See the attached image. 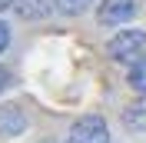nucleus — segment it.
Returning a JSON list of instances; mask_svg holds the SVG:
<instances>
[{"label": "nucleus", "instance_id": "nucleus-7", "mask_svg": "<svg viewBox=\"0 0 146 143\" xmlns=\"http://www.w3.org/2000/svg\"><path fill=\"white\" fill-rule=\"evenodd\" d=\"M129 87L146 97V57L139 63H133V70H129Z\"/></svg>", "mask_w": 146, "mask_h": 143}, {"label": "nucleus", "instance_id": "nucleus-6", "mask_svg": "<svg viewBox=\"0 0 146 143\" xmlns=\"http://www.w3.org/2000/svg\"><path fill=\"white\" fill-rule=\"evenodd\" d=\"M13 7H17L20 17L33 20V17H43L46 10H50V0H13Z\"/></svg>", "mask_w": 146, "mask_h": 143}, {"label": "nucleus", "instance_id": "nucleus-2", "mask_svg": "<svg viewBox=\"0 0 146 143\" xmlns=\"http://www.w3.org/2000/svg\"><path fill=\"white\" fill-rule=\"evenodd\" d=\"M70 143H110L106 120H103V116H96V113L80 116V120L70 126Z\"/></svg>", "mask_w": 146, "mask_h": 143}, {"label": "nucleus", "instance_id": "nucleus-1", "mask_svg": "<svg viewBox=\"0 0 146 143\" xmlns=\"http://www.w3.org/2000/svg\"><path fill=\"white\" fill-rule=\"evenodd\" d=\"M106 53L116 63H139L146 57V30H119L106 43Z\"/></svg>", "mask_w": 146, "mask_h": 143}, {"label": "nucleus", "instance_id": "nucleus-3", "mask_svg": "<svg viewBox=\"0 0 146 143\" xmlns=\"http://www.w3.org/2000/svg\"><path fill=\"white\" fill-rule=\"evenodd\" d=\"M136 13V0H103L96 10V20L103 27H119Z\"/></svg>", "mask_w": 146, "mask_h": 143}, {"label": "nucleus", "instance_id": "nucleus-9", "mask_svg": "<svg viewBox=\"0 0 146 143\" xmlns=\"http://www.w3.org/2000/svg\"><path fill=\"white\" fill-rule=\"evenodd\" d=\"M7 43H10V27L3 23V20H0V53L7 50Z\"/></svg>", "mask_w": 146, "mask_h": 143}, {"label": "nucleus", "instance_id": "nucleus-5", "mask_svg": "<svg viewBox=\"0 0 146 143\" xmlns=\"http://www.w3.org/2000/svg\"><path fill=\"white\" fill-rule=\"evenodd\" d=\"M27 126V116L20 113V107H3L0 110V133L3 136H17Z\"/></svg>", "mask_w": 146, "mask_h": 143}, {"label": "nucleus", "instance_id": "nucleus-10", "mask_svg": "<svg viewBox=\"0 0 146 143\" xmlns=\"http://www.w3.org/2000/svg\"><path fill=\"white\" fill-rule=\"evenodd\" d=\"M10 83H13V73H10L7 67H0V93H3V90H7Z\"/></svg>", "mask_w": 146, "mask_h": 143}, {"label": "nucleus", "instance_id": "nucleus-11", "mask_svg": "<svg viewBox=\"0 0 146 143\" xmlns=\"http://www.w3.org/2000/svg\"><path fill=\"white\" fill-rule=\"evenodd\" d=\"M7 7H13V0H0V10H7Z\"/></svg>", "mask_w": 146, "mask_h": 143}, {"label": "nucleus", "instance_id": "nucleus-4", "mask_svg": "<svg viewBox=\"0 0 146 143\" xmlns=\"http://www.w3.org/2000/svg\"><path fill=\"white\" fill-rule=\"evenodd\" d=\"M123 126L126 130H146V97L133 100V103H126V110H123Z\"/></svg>", "mask_w": 146, "mask_h": 143}, {"label": "nucleus", "instance_id": "nucleus-8", "mask_svg": "<svg viewBox=\"0 0 146 143\" xmlns=\"http://www.w3.org/2000/svg\"><path fill=\"white\" fill-rule=\"evenodd\" d=\"M53 3H56V10H60V13L76 17V13H83V10H86V3H90V0H53Z\"/></svg>", "mask_w": 146, "mask_h": 143}]
</instances>
